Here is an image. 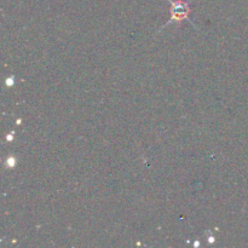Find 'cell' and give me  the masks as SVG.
Wrapping results in <instances>:
<instances>
[{"label":"cell","instance_id":"6da1fadb","mask_svg":"<svg viewBox=\"0 0 248 248\" xmlns=\"http://www.w3.org/2000/svg\"><path fill=\"white\" fill-rule=\"evenodd\" d=\"M171 1V22H182L189 17L191 11L190 4L186 0H170Z\"/></svg>","mask_w":248,"mask_h":248}]
</instances>
